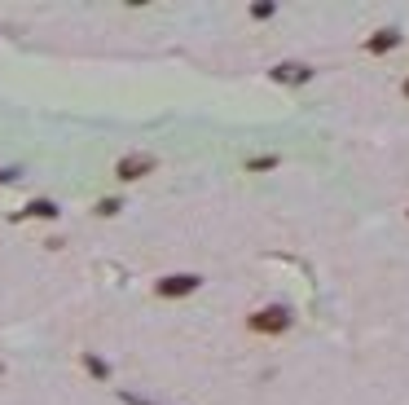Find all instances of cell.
Here are the masks:
<instances>
[{"instance_id": "1", "label": "cell", "mask_w": 409, "mask_h": 405, "mask_svg": "<svg viewBox=\"0 0 409 405\" xmlns=\"http://www.w3.org/2000/svg\"><path fill=\"white\" fill-rule=\"evenodd\" d=\"M291 326V313L286 309H260L251 317V331H260V335H282Z\"/></svg>"}, {"instance_id": "2", "label": "cell", "mask_w": 409, "mask_h": 405, "mask_svg": "<svg viewBox=\"0 0 409 405\" xmlns=\"http://www.w3.org/2000/svg\"><path fill=\"white\" fill-rule=\"evenodd\" d=\"M194 287H198V277H194V273H176L172 282H163V287H159V295H185V291H194Z\"/></svg>"}, {"instance_id": "3", "label": "cell", "mask_w": 409, "mask_h": 405, "mask_svg": "<svg viewBox=\"0 0 409 405\" xmlns=\"http://www.w3.org/2000/svg\"><path fill=\"white\" fill-rule=\"evenodd\" d=\"M273 80L277 84H299V80H309V66H282V71H273Z\"/></svg>"}, {"instance_id": "4", "label": "cell", "mask_w": 409, "mask_h": 405, "mask_svg": "<svg viewBox=\"0 0 409 405\" xmlns=\"http://www.w3.org/2000/svg\"><path fill=\"white\" fill-rule=\"evenodd\" d=\"M400 44V31L392 27V31H383L378 40H370V53H388V48H396Z\"/></svg>"}, {"instance_id": "5", "label": "cell", "mask_w": 409, "mask_h": 405, "mask_svg": "<svg viewBox=\"0 0 409 405\" xmlns=\"http://www.w3.org/2000/svg\"><path fill=\"white\" fill-rule=\"evenodd\" d=\"M405 97H409V80H405Z\"/></svg>"}]
</instances>
